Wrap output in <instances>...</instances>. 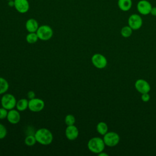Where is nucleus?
Instances as JSON below:
<instances>
[{
	"label": "nucleus",
	"instance_id": "393cba45",
	"mask_svg": "<svg viewBox=\"0 0 156 156\" xmlns=\"http://www.w3.org/2000/svg\"><path fill=\"white\" fill-rule=\"evenodd\" d=\"M150 95L148 93H143L141 94V100L144 102H147L150 100Z\"/></svg>",
	"mask_w": 156,
	"mask_h": 156
},
{
	"label": "nucleus",
	"instance_id": "2eb2a0df",
	"mask_svg": "<svg viewBox=\"0 0 156 156\" xmlns=\"http://www.w3.org/2000/svg\"><path fill=\"white\" fill-rule=\"evenodd\" d=\"M119 9L122 12H127L132 7V0H118Z\"/></svg>",
	"mask_w": 156,
	"mask_h": 156
},
{
	"label": "nucleus",
	"instance_id": "ddd939ff",
	"mask_svg": "<svg viewBox=\"0 0 156 156\" xmlns=\"http://www.w3.org/2000/svg\"><path fill=\"white\" fill-rule=\"evenodd\" d=\"M7 121L12 124H18L21 119V115L17 109H12L9 110L7 116Z\"/></svg>",
	"mask_w": 156,
	"mask_h": 156
},
{
	"label": "nucleus",
	"instance_id": "9b49d317",
	"mask_svg": "<svg viewBox=\"0 0 156 156\" xmlns=\"http://www.w3.org/2000/svg\"><path fill=\"white\" fill-rule=\"evenodd\" d=\"M14 7L20 13H27L30 7L28 0H14Z\"/></svg>",
	"mask_w": 156,
	"mask_h": 156
},
{
	"label": "nucleus",
	"instance_id": "bb28decb",
	"mask_svg": "<svg viewBox=\"0 0 156 156\" xmlns=\"http://www.w3.org/2000/svg\"><path fill=\"white\" fill-rule=\"evenodd\" d=\"M150 14H151L152 16H156V7H152Z\"/></svg>",
	"mask_w": 156,
	"mask_h": 156
},
{
	"label": "nucleus",
	"instance_id": "aec40b11",
	"mask_svg": "<svg viewBox=\"0 0 156 156\" xmlns=\"http://www.w3.org/2000/svg\"><path fill=\"white\" fill-rule=\"evenodd\" d=\"M38 39L39 38L36 32H29L26 37L27 42L29 44H34L36 43Z\"/></svg>",
	"mask_w": 156,
	"mask_h": 156
},
{
	"label": "nucleus",
	"instance_id": "f8f14e48",
	"mask_svg": "<svg viewBox=\"0 0 156 156\" xmlns=\"http://www.w3.org/2000/svg\"><path fill=\"white\" fill-rule=\"evenodd\" d=\"M65 136L70 141L76 140L79 136V130L74 125L67 126L65 129Z\"/></svg>",
	"mask_w": 156,
	"mask_h": 156
},
{
	"label": "nucleus",
	"instance_id": "9d476101",
	"mask_svg": "<svg viewBox=\"0 0 156 156\" xmlns=\"http://www.w3.org/2000/svg\"><path fill=\"white\" fill-rule=\"evenodd\" d=\"M135 89L141 94L149 93L151 90V86L149 83L145 80L139 79L135 82Z\"/></svg>",
	"mask_w": 156,
	"mask_h": 156
},
{
	"label": "nucleus",
	"instance_id": "c756f323",
	"mask_svg": "<svg viewBox=\"0 0 156 156\" xmlns=\"http://www.w3.org/2000/svg\"><path fill=\"white\" fill-rule=\"evenodd\" d=\"M7 1H12V0H7Z\"/></svg>",
	"mask_w": 156,
	"mask_h": 156
},
{
	"label": "nucleus",
	"instance_id": "5701e85b",
	"mask_svg": "<svg viewBox=\"0 0 156 156\" xmlns=\"http://www.w3.org/2000/svg\"><path fill=\"white\" fill-rule=\"evenodd\" d=\"M7 134V130L4 125L0 123V140L4 138Z\"/></svg>",
	"mask_w": 156,
	"mask_h": 156
},
{
	"label": "nucleus",
	"instance_id": "a211bd4d",
	"mask_svg": "<svg viewBox=\"0 0 156 156\" xmlns=\"http://www.w3.org/2000/svg\"><path fill=\"white\" fill-rule=\"evenodd\" d=\"M9 84L7 80L2 77H0V95L5 93L9 90Z\"/></svg>",
	"mask_w": 156,
	"mask_h": 156
},
{
	"label": "nucleus",
	"instance_id": "20e7f679",
	"mask_svg": "<svg viewBox=\"0 0 156 156\" xmlns=\"http://www.w3.org/2000/svg\"><path fill=\"white\" fill-rule=\"evenodd\" d=\"M16 102L15 97L10 93H4L1 99V106L8 110L15 108Z\"/></svg>",
	"mask_w": 156,
	"mask_h": 156
},
{
	"label": "nucleus",
	"instance_id": "a878e982",
	"mask_svg": "<svg viewBox=\"0 0 156 156\" xmlns=\"http://www.w3.org/2000/svg\"><path fill=\"white\" fill-rule=\"evenodd\" d=\"M27 96L28 98V99H34L35 98V93L34 91H29L27 94Z\"/></svg>",
	"mask_w": 156,
	"mask_h": 156
},
{
	"label": "nucleus",
	"instance_id": "39448f33",
	"mask_svg": "<svg viewBox=\"0 0 156 156\" xmlns=\"http://www.w3.org/2000/svg\"><path fill=\"white\" fill-rule=\"evenodd\" d=\"M103 140L105 146L108 147H114L119 143L120 137L115 132H107L104 135Z\"/></svg>",
	"mask_w": 156,
	"mask_h": 156
},
{
	"label": "nucleus",
	"instance_id": "412c9836",
	"mask_svg": "<svg viewBox=\"0 0 156 156\" xmlns=\"http://www.w3.org/2000/svg\"><path fill=\"white\" fill-rule=\"evenodd\" d=\"M37 143L34 135H28L24 139V143L27 146H33Z\"/></svg>",
	"mask_w": 156,
	"mask_h": 156
},
{
	"label": "nucleus",
	"instance_id": "dca6fc26",
	"mask_svg": "<svg viewBox=\"0 0 156 156\" xmlns=\"http://www.w3.org/2000/svg\"><path fill=\"white\" fill-rule=\"evenodd\" d=\"M29 101L26 98H22L16 102L15 108L19 112H23L28 108Z\"/></svg>",
	"mask_w": 156,
	"mask_h": 156
},
{
	"label": "nucleus",
	"instance_id": "6ab92c4d",
	"mask_svg": "<svg viewBox=\"0 0 156 156\" xmlns=\"http://www.w3.org/2000/svg\"><path fill=\"white\" fill-rule=\"evenodd\" d=\"M132 32H133V30L129 25L122 27V29H121V32H120L122 37H123L124 38L130 37L132 35Z\"/></svg>",
	"mask_w": 156,
	"mask_h": 156
},
{
	"label": "nucleus",
	"instance_id": "c85d7f7f",
	"mask_svg": "<svg viewBox=\"0 0 156 156\" xmlns=\"http://www.w3.org/2000/svg\"><path fill=\"white\" fill-rule=\"evenodd\" d=\"M98 155H99V156H108V154H107V153H105V152H104V151H102V152L99 153V154H98Z\"/></svg>",
	"mask_w": 156,
	"mask_h": 156
},
{
	"label": "nucleus",
	"instance_id": "1a4fd4ad",
	"mask_svg": "<svg viewBox=\"0 0 156 156\" xmlns=\"http://www.w3.org/2000/svg\"><path fill=\"white\" fill-rule=\"evenodd\" d=\"M152 5L147 0H140L136 4V9L138 13L142 15L150 14Z\"/></svg>",
	"mask_w": 156,
	"mask_h": 156
},
{
	"label": "nucleus",
	"instance_id": "f257e3e1",
	"mask_svg": "<svg viewBox=\"0 0 156 156\" xmlns=\"http://www.w3.org/2000/svg\"><path fill=\"white\" fill-rule=\"evenodd\" d=\"M37 142L42 145H49L53 140L52 132L46 128H40L37 130L34 133Z\"/></svg>",
	"mask_w": 156,
	"mask_h": 156
},
{
	"label": "nucleus",
	"instance_id": "f3484780",
	"mask_svg": "<svg viewBox=\"0 0 156 156\" xmlns=\"http://www.w3.org/2000/svg\"><path fill=\"white\" fill-rule=\"evenodd\" d=\"M97 132L101 135H104L108 132V126L105 122L101 121L96 126Z\"/></svg>",
	"mask_w": 156,
	"mask_h": 156
},
{
	"label": "nucleus",
	"instance_id": "b1692460",
	"mask_svg": "<svg viewBox=\"0 0 156 156\" xmlns=\"http://www.w3.org/2000/svg\"><path fill=\"white\" fill-rule=\"evenodd\" d=\"M9 110L4 107L0 108V119H4L5 118H7V114H8Z\"/></svg>",
	"mask_w": 156,
	"mask_h": 156
},
{
	"label": "nucleus",
	"instance_id": "6e6552de",
	"mask_svg": "<svg viewBox=\"0 0 156 156\" xmlns=\"http://www.w3.org/2000/svg\"><path fill=\"white\" fill-rule=\"evenodd\" d=\"M44 102L41 99L35 98L29 99L28 108L32 112H39L44 108Z\"/></svg>",
	"mask_w": 156,
	"mask_h": 156
},
{
	"label": "nucleus",
	"instance_id": "7ed1b4c3",
	"mask_svg": "<svg viewBox=\"0 0 156 156\" xmlns=\"http://www.w3.org/2000/svg\"><path fill=\"white\" fill-rule=\"evenodd\" d=\"M38 37L40 40L43 41H48L50 40L53 36V30L48 25H41L39 26L36 32Z\"/></svg>",
	"mask_w": 156,
	"mask_h": 156
},
{
	"label": "nucleus",
	"instance_id": "cd10ccee",
	"mask_svg": "<svg viewBox=\"0 0 156 156\" xmlns=\"http://www.w3.org/2000/svg\"><path fill=\"white\" fill-rule=\"evenodd\" d=\"M8 5L9 7H14V0H12V1H9V2H8Z\"/></svg>",
	"mask_w": 156,
	"mask_h": 156
},
{
	"label": "nucleus",
	"instance_id": "423d86ee",
	"mask_svg": "<svg viewBox=\"0 0 156 156\" xmlns=\"http://www.w3.org/2000/svg\"><path fill=\"white\" fill-rule=\"evenodd\" d=\"M128 25L133 30H138L143 25V19L141 16L136 13L130 15L128 18Z\"/></svg>",
	"mask_w": 156,
	"mask_h": 156
},
{
	"label": "nucleus",
	"instance_id": "0eeeda50",
	"mask_svg": "<svg viewBox=\"0 0 156 156\" xmlns=\"http://www.w3.org/2000/svg\"><path fill=\"white\" fill-rule=\"evenodd\" d=\"M91 62L93 65L98 69H103L107 65V60L106 57L101 54L96 53L91 57Z\"/></svg>",
	"mask_w": 156,
	"mask_h": 156
},
{
	"label": "nucleus",
	"instance_id": "f03ea898",
	"mask_svg": "<svg viewBox=\"0 0 156 156\" xmlns=\"http://www.w3.org/2000/svg\"><path fill=\"white\" fill-rule=\"evenodd\" d=\"M105 146V144L103 138L98 136L91 138L87 143V147L89 151L94 154H97L104 151Z\"/></svg>",
	"mask_w": 156,
	"mask_h": 156
},
{
	"label": "nucleus",
	"instance_id": "4be33fe9",
	"mask_svg": "<svg viewBox=\"0 0 156 156\" xmlns=\"http://www.w3.org/2000/svg\"><path fill=\"white\" fill-rule=\"evenodd\" d=\"M76 122V118L74 115L71 114L67 115L65 118V123L67 126H71L74 125Z\"/></svg>",
	"mask_w": 156,
	"mask_h": 156
},
{
	"label": "nucleus",
	"instance_id": "4468645a",
	"mask_svg": "<svg viewBox=\"0 0 156 156\" xmlns=\"http://www.w3.org/2000/svg\"><path fill=\"white\" fill-rule=\"evenodd\" d=\"M25 27L28 32H36L39 27L37 21L34 18H30L26 22Z\"/></svg>",
	"mask_w": 156,
	"mask_h": 156
}]
</instances>
